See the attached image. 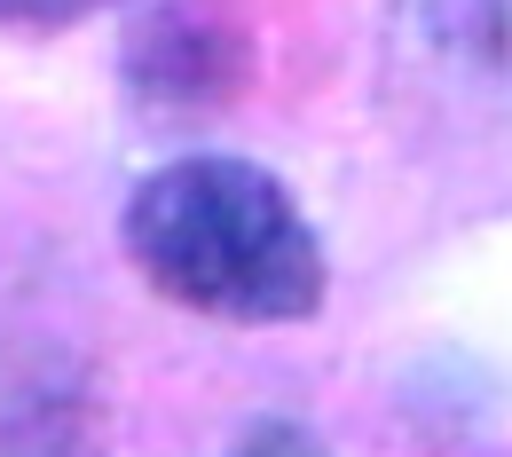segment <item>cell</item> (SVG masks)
Masks as SVG:
<instances>
[{
  "label": "cell",
  "mask_w": 512,
  "mask_h": 457,
  "mask_svg": "<svg viewBox=\"0 0 512 457\" xmlns=\"http://www.w3.org/2000/svg\"><path fill=\"white\" fill-rule=\"evenodd\" d=\"M0 8H8L16 32H71V24H87V16H103L119 0H0Z\"/></svg>",
  "instance_id": "8992f818"
},
{
  "label": "cell",
  "mask_w": 512,
  "mask_h": 457,
  "mask_svg": "<svg viewBox=\"0 0 512 457\" xmlns=\"http://www.w3.org/2000/svg\"><path fill=\"white\" fill-rule=\"evenodd\" d=\"M119 87L142 119L205 127L245 103L253 32L213 0H142L119 32Z\"/></svg>",
  "instance_id": "3957f363"
},
{
  "label": "cell",
  "mask_w": 512,
  "mask_h": 457,
  "mask_svg": "<svg viewBox=\"0 0 512 457\" xmlns=\"http://www.w3.org/2000/svg\"><path fill=\"white\" fill-rule=\"evenodd\" d=\"M0 457H111V410L95 394V371L40 339L8 363V442Z\"/></svg>",
  "instance_id": "277c9868"
},
{
  "label": "cell",
  "mask_w": 512,
  "mask_h": 457,
  "mask_svg": "<svg viewBox=\"0 0 512 457\" xmlns=\"http://www.w3.org/2000/svg\"><path fill=\"white\" fill-rule=\"evenodd\" d=\"M379 87L402 127H512V0H386Z\"/></svg>",
  "instance_id": "7a4b0ae2"
},
{
  "label": "cell",
  "mask_w": 512,
  "mask_h": 457,
  "mask_svg": "<svg viewBox=\"0 0 512 457\" xmlns=\"http://www.w3.org/2000/svg\"><path fill=\"white\" fill-rule=\"evenodd\" d=\"M229 457H331V450H323L316 426H300V418H253L229 442Z\"/></svg>",
  "instance_id": "5b68a950"
},
{
  "label": "cell",
  "mask_w": 512,
  "mask_h": 457,
  "mask_svg": "<svg viewBox=\"0 0 512 457\" xmlns=\"http://www.w3.org/2000/svg\"><path fill=\"white\" fill-rule=\"evenodd\" d=\"M119 245L134 276L213 324H308L331 300V253L308 205L284 190L260 158L237 150H190L134 182L119 213Z\"/></svg>",
  "instance_id": "6da1fadb"
}]
</instances>
